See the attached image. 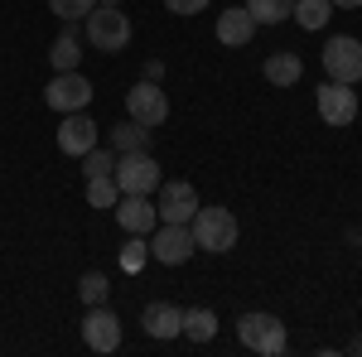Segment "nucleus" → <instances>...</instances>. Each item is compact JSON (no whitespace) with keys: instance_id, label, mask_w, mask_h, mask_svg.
Here are the masks:
<instances>
[{"instance_id":"nucleus-2","label":"nucleus","mask_w":362,"mask_h":357,"mask_svg":"<svg viewBox=\"0 0 362 357\" xmlns=\"http://www.w3.org/2000/svg\"><path fill=\"white\" fill-rule=\"evenodd\" d=\"M237 338H242V348L261 357H280L285 353V324H280L276 314H242L237 319Z\"/></svg>"},{"instance_id":"nucleus-3","label":"nucleus","mask_w":362,"mask_h":357,"mask_svg":"<svg viewBox=\"0 0 362 357\" xmlns=\"http://www.w3.org/2000/svg\"><path fill=\"white\" fill-rule=\"evenodd\" d=\"M194 247H203V251L237 247V218H232V208H198L194 213Z\"/></svg>"},{"instance_id":"nucleus-10","label":"nucleus","mask_w":362,"mask_h":357,"mask_svg":"<svg viewBox=\"0 0 362 357\" xmlns=\"http://www.w3.org/2000/svg\"><path fill=\"white\" fill-rule=\"evenodd\" d=\"M319 116L329 126H353L358 121V92L348 83H324L319 87Z\"/></svg>"},{"instance_id":"nucleus-29","label":"nucleus","mask_w":362,"mask_h":357,"mask_svg":"<svg viewBox=\"0 0 362 357\" xmlns=\"http://www.w3.org/2000/svg\"><path fill=\"white\" fill-rule=\"evenodd\" d=\"M329 5H334V10H358L362 0H329Z\"/></svg>"},{"instance_id":"nucleus-23","label":"nucleus","mask_w":362,"mask_h":357,"mask_svg":"<svg viewBox=\"0 0 362 357\" xmlns=\"http://www.w3.org/2000/svg\"><path fill=\"white\" fill-rule=\"evenodd\" d=\"M83 174H87V179H102V174H116V155H112V150H97V145H92V150L83 155Z\"/></svg>"},{"instance_id":"nucleus-7","label":"nucleus","mask_w":362,"mask_h":357,"mask_svg":"<svg viewBox=\"0 0 362 357\" xmlns=\"http://www.w3.org/2000/svg\"><path fill=\"white\" fill-rule=\"evenodd\" d=\"M150 256H155L160 266H184V261L194 256V227H189V222H165V227L155 232V242H150Z\"/></svg>"},{"instance_id":"nucleus-30","label":"nucleus","mask_w":362,"mask_h":357,"mask_svg":"<svg viewBox=\"0 0 362 357\" xmlns=\"http://www.w3.org/2000/svg\"><path fill=\"white\" fill-rule=\"evenodd\" d=\"M353 353H362V338H353Z\"/></svg>"},{"instance_id":"nucleus-22","label":"nucleus","mask_w":362,"mask_h":357,"mask_svg":"<svg viewBox=\"0 0 362 357\" xmlns=\"http://www.w3.org/2000/svg\"><path fill=\"white\" fill-rule=\"evenodd\" d=\"M145 136H150V131H145V126H140V121H126V126H116V155H126V150H145Z\"/></svg>"},{"instance_id":"nucleus-26","label":"nucleus","mask_w":362,"mask_h":357,"mask_svg":"<svg viewBox=\"0 0 362 357\" xmlns=\"http://www.w3.org/2000/svg\"><path fill=\"white\" fill-rule=\"evenodd\" d=\"M145 261H150V247H145L140 237H131V242H126V251H121V266H126V271H140Z\"/></svg>"},{"instance_id":"nucleus-21","label":"nucleus","mask_w":362,"mask_h":357,"mask_svg":"<svg viewBox=\"0 0 362 357\" xmlns=\"http://www.w3.org/2000/svg\"><path fill=\"white\" fill-rule=\"evenodd\" d=\"M49 58H54L58 73H78V58H83V54H78V39H73V34L54 39V54H49Z\"/></svg>"},{"instance_id":"nucleus-16","label":"nucleus","mask_w":362,"mask_h":357,"mask_svg":"<svg viewBox=\"0 0 362 357\" xmlns=\"http://www.w3.org/2000/svg\"><path fill=\"white\" fill-rule=\"evenodd\" d=\"M261 73H266L271 87H295L300 78H305V63H300V54H271L266 63H261Z\"/></svg>"},{"instance_id":"nucleus-5","label":"nucleus","mask_w":362,"mask_h":357,"mask_svg":"<svg viewBox=\"0 0 362 357\" xmlns=\"http://www.w3.org/2000/svg\"><path fill=\"white\" fill-rule=\"evenodd\" d=\"M116 189L121 193H155L160 189V165L145 150H126L116 155Z\"/></svg>"},{"instance_id":"nucleus-17","label":"nucleus","mask_w":362,"mask_h":357,"mask_svg":"<svg viewBox=\"0 0 362 357\" xmlns=\"http://www.w3.org/2000/svg\"><path fill=\"white\" fill-rule=\"evenodd\" d=\"M290 10H295V0H247V15L256 25H280V20H290Z\"/></svg>"},{"instance_id":"nucleus-31","label":"nucleus","mask_w":362,"mask_h":357,"mask_svg":"<svg viewBox=\"0 0 362 357\" xmlns=\"http://www.w3.org/2000/svg\"><path fill=\"white\" fill-rule=\"evenodd\" d=\"M97 5H121V0H97Z\"/></svg>"},{"instance_id":"nucleus-12","label":"nucleus","mask_w":362,"mask_h":357,"mask_svg":"<svg viewBox=\"0 0 362 357\" xmlns=\"http://www.w3.org/2000/svg\"><path fill=\"white\" fill-rule=\"evenodd\" d=\"M155 218H160V208L150 203V193H121V198H116V222H121L131 237L155 232Z\"/></svg>"},{"instance_id":"nucleus-19","label":"nucleus","mask_w":362,"mask_h":357,"mask_svg":"<svg viewBox=\"0 0 362 357\" xmlns=\"http://www.w3.org/2000/svg\"><path fill=\"white\" fill-rule=\"evenodd\" d=\"M184 333H189L194 343H208V338L218 333V314H213V309H184Z\"/></svg>"},{"instance_id":"nucleus-14","label":"nucleus","mask_w":362,"mask_h":357,"mask_svg":"<svg viewBox=\"0 0 362 357\" xmlns=\"http://www.w3.org/2000/svg\"><path fill=\"white\" fill-rule=\"evenodd\" d=\"M140 324H145V333H150V338H179V333H184V309L155 300V304H145Z\"/></svg>"},{"instance_id":"nucleus-25","label":"nucleus","mask_w":362,"mask_h":357,"mask_svg":"<svg viewBox=\"0 0 362 357\" xmlns=\"http://www.w3.org/2000/svg\"><path fill=\"white\" fill-rule=\"evenodd\" d=\"M49 10H54L58 20H78V15H92L97 10V0H49Z\"/></svg>"},{"instance_id":"nucleus-15","label":"nucleus","mask_w":362,"mask_h":357,"mask_svg":"<svg viewBox=\"0 0 362 357\" xmlns=\"http://www.w3.org/2000/svg\"><path fill=\"white\" fill-rule=\"evenodd\" d=\"M251 34H256V20L247 15V5H242V10H223V15H218V39H223L227 49H242Z\"/></svg>"},{"instance_id":"nucleus-11","label":"nucleus","mask_w":362,"mask_h":357,"mask_svg":"<svg viewBox=\"0 0 362 357\" xmlns=\"http://www.w3.org/2000/svg\"><path fill=\"white\" fill-rule=\"evenodd\" d=\"M92 145H97V121H92L87 111H63V126H58V150L83 160Z\"/></svg>"},{"instance_id":"nucleus-4","label":"nucleus","mask_w":362,"mask_h":357,"mask_svg":"<svg viewBox=\"0 0 362 357\" xmlns=\"http://www.w3.org/2000/svg\"><path fill=\"white\" fill-rule=\"evenodd\" d=\"M324 73H329V83H362V39L334 34L324 44Z\"/></svg>"},{"instance_id":"nucleus-27","label":"nucleus","mask_w":362,"mask_h":357,"mask_svg":"<svg viewBox=\"0 0 362 357\" xmlns=\"http://www.w3.org/2000/svg\"><path fill=\"white\" fill-rule=\"evenodd\" d=\"M165 5L174 10V15H198V10H203L208 0H165Z\"/></svg>"},{"instance_id":"nucleus-8","label":"nucleus","mask_w":362,"mask_h":357,"mask_svg":"<svg viewBox=\"0 0 362 357\" xmlns=\"http://www.w3.org/2000/svg\"><path fill=\"white\" fill-rule=\"evenodd\" d=\"M83 343L92 348V353H116V348H121V324H116V314L107 309V304H87Z\"/></svg>"},{"instance_id":"nucleus-20","label":"nucleus","mask_w":362,"mask_h":357,"mask_svg":"<svg viewBox=\"0 0 362 357\" xmlns=\"http://www.w3.org/2000/svg\"><path fill=\"white\" fill-rule=\"evenodd\" d=\"M116 198H121V189H116V174L87 179V203H92V208H116Z\"/></svg>"},{"instance_id":"nucleus-1","label":"nucleus","mask_w":362,"mask_h":357,"mask_svg":"<svg viewBox=\"0 0 362 357\" xmlns=\"http://www.w3.org/2000/svg\"><path fill=\"white\" fill-rule=\"evenodd\" d=\"M87 44L102 54H121L131 44V20L121 15V5H97L87 15Z\"/></svg>"},{"instance_id":"nucleus-28","label":"nucleus","mask_w":362,"mask_h":357,"mask_svg":"<svg viewBox=\"0 0 362 357\" xmlns=\"http://www.w3.org/2000/svg\"><path fill=\"white\" fill-rule=\"evenodd\" d=\"M160 78H165V68H160V63L150 58V63H145V83H160Z\"/></svg>"},{"instance_id":"nucleus-9","label":"nucleus","mask_w":362,"mask_h":357,"mask_svg":"<svg viewBox=\"0 0 362 357\" xmlns=\"http://www.w3.org/2000/svg\"><path fill=\"white\" fill-rule=\"evenodd\" d=\"M155 208H160V222H194V213H198L194 184H189V179H169V184H160Z\"/></svg>"},{"instance_id":"nucleus-24","label":"nucleus","mask_w":362,"mask_h":357,"mask_svg":"<svg viewBox=\"0 0 362 357\" xmlns=\"http://www.w3.org/2000/svg\"><path fill=\"white\" fill-rule=\"evenodd\" d=\"M107 290H112V285H107V275H102V271H87L83 285H78V295H83L87 304H107Z\"/></svg>"},{"instance_id":"nucleus-18","label":"nucleus","mask_w":362,"mask_h":357,"mask_svg":"<svg viewBox=\"0 0 362 357\" xmlns=\"http://www.w3.org/2000/svg\"><path fill=\"white\" fill-rule=\"evenodd\" d=\"M329 15H334L329 0H295V10H290V20H300L305 29H324V25H329Z\"/></svg>"},{"instance_id":"nucleus-13","label":"nucleus","mask_w":362,"mask_h":357,"mask_svg":"<svg viewBox=\"0 0 362 357\" xmlns=\"http://www.w3.org/2000/svg\"><path fill=\"white\" fill-rule=\"evenodd\" d=\"M44 102L54 111H83L92 102V83H87L83 73H58L54 83H49V92H44Z\"/></svg>"},{"instance_id":"nucleus-6","label":"nucleus","mask_w":362,"mask_h":357,"mask_svg":"<svg viewBox=\"0 0 362 357\" xmlns=\"http://www.w3.org/2000/svg\"><path fill=\"white\" fill-rule=\"evenodd\" d=\"M126 116L140 121L145 131H155V126H165L169 121V97L160 92V83H136L126 92Z\"/></svg>"}]
</instances>
